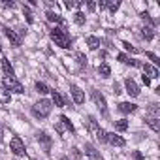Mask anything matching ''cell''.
<instances>
[{"label":"cell","instance_id":"9","mask_svg":"<svg viewBox=\"0 0 160 160\" xmlns=\"http://www.w3.org/2000/svg\"><path fill=\"white\" fill-rule=\"evenodd\" d=\"M4 34L8 36V40L12 42V45H15V47H17V45H21V38H19V36H17V34H15V32H13L12 28L4 27Z\"/></svg>","mask_w":160,"mask_h":160},{"label":"cell","instance_id":"17","mask_svg":"<svg viewBox=\"0 0 160 160\" xmlns=\"http://www.w3.org/2000/svg\"><path fill=\"white\" fill-rule=\"evenodd\" d=\"M117 58H119L121 62H124V64H130V66H141L138 60H134V58H130V57H126V55H122V53H121Z\"/></svg>","mask_w":160,"mask_h":160},{"label":"cell","instance_id":"26","mask_svg":"<svg viewBox=\"0 0 160 160\" xmlns=\"http://www.w3.org/2000/svg\"><path fill=\"white\" fill-rule=\"evenodd\" d=\"M94 136H96V139H100V141H108V132L102 130V128H98V130L94 132Z\"/></svg>","mask_w":160,"mask_h":160},{"label":"cell","instance_id":"4","mask_svg":"<svg viewBox=\"0 0 160 160\" xmlns=\"http://www.w3.org/2000/svg\"><path fill=\"white\" fill-rule=\"evenodd\" d=\"M55 130H57V132H58V134L62 136V134H64L66 130H70V132H73V124H72V122L68 121V117H64V115H62V117L58 119V122L55 124Z\"/></svg>","mask_w":160,"mask_h":160},{"label":"cell","instance_id":"34","mask_svg":"<svg viewBox=\"0 0 160 160\" xmlns=\"http://www.w3.org/2000/svg\"><path fill=\"white\" fill-rule=\"evenodd\" d=\"M98 8H100V10H104V8H108V2H106V0H102V2H98Z\"/></svg>","mask_w":160,"mask_h":160},{"label":"cell","instance_id":"20","mask_svg":"<svg viewBox=\"0 0 160 160\" xmlns=\"http://www.w3.org/2000/svg\"><path fill=\"white\" fill-rule=\"evenodd\" d=\"M47 19L53 21V23H62V25H64V19H62L58 13H55V12H47Z\"/></svg>","mask_w":160,"mask_h":160},{"label":"cell","instance_id":"11","mask_svg":"<svg viewBox=\"0 0 160 160\" xmlns=\"http://www.w3.org/2000/svg\"><path fill=\"white\" fill-rule=\"evenodd\" d=\"M136 109H138L136 104H130V102H121L119 104V111L121 113H134Z\"/></svg>","mask_w":160,"mask_h":160},{"label":"cell","instance_id":"31","mask_svg":"<svg viewBox=\"0 0 160 160\" xmlns=\"http://www.w3.org/2000/svg\"><path fill=\"white\" fill-rule=\"evenodd\" d=\"M23 12H25V15H27V21H28V23H32V21H34V19H32V12H30L27 6L23 8Z\"/></svg>","mask_w":160,"mask_h":160},{"label":"cell","instance_id":"7","mask_svg":"<svg viewBox=\"0 0 160 160\" xmlns=\"http://www.w3.org/2000/svg\"><path fill=\"white\" fill-rule=\"evenodd\" d=\"M70 92H72V98H73L75 104H83L85 102V94H83V91L79 89L77 85H70Z\"/></svg>","mask_w":160,"mask_h":160},{"label":"cell","instance_id":"6","mask_svg":"<svg viewBox=\"0 0 160 160\" xmlns=\"http://www.w3.org/2000/svg\"><path fill=\"white\" fill-rule=\"evenodd\" d=\"M124 87H126V92L130 96H139V87L136 85V81H134L132 77H126L124 79Z\"/></svg>","mask_w":160,"mask_h":160},{"label":"cell","instance_id":"2","mask_svg":"<svg viewBox=\"0 0 160 160\" xmlns=\"http://www.w3.org/2000/svg\"><path fill=\"white\" fill-rule=\"evenodd\" d=\"M51 109H53V104H51L49 100H40V102L34 104L32 113H34V117H38V119H45V117H49Z\"/></svg>","mask_w":160,"mask_h":160},{"label":"cell","instance_id":"30","mask_svg":"<svg viewBox=\"0 0 160 160\" xmlns=\"http://www.w3.org/2000/svg\"><path fill=\"white\" fill-rule=\"evenodd\" d=\"M145 57H147V58H151V60H152L154 64H160V60H158V57H156L154 53H151V51H147V53H145Z\"/></svg>","mask_w":160,"mask_h":160},{"label":"cell","instance_id":"29","mask_svg":"<svg viewBox=\"0 0 160 160\" xmlns=\"http://www.w3.org/2000/svg\"><path fill=\"white\" fill-rule=\"evenodd\" d=\"M122 47H124L126 51H130V53H139V49H138V47H134V45H130L128 42H122Z\"/></svg>","mask_w":160,"mask_h":160},{"label":"cell","instance_id":"5","mask_svg":"<svg viewBox=\"0 0 160 160\" xmlns=\"http://www.w3.org/2000/svg\"><path fill=\"white\" fill-rule=\"evenodd\" d=\"M10 147H12L13 154H17V156L25 154V143H23V139H21L19 136H13V138H12V141H10Z\"/></svg>","mask_w":160,"mask_h":160},{"label":"cell","instance_id":"32","mask_svg":"<svg viewBox=\"0 0 160 160\" xmlns=\"http://www.w3.org/2000/svg\"><path fill=\"white\" fill-rule=\"evenodd\" d=\"M77 60H79V64H85V62H87V58H85L81 53H77Z\"/></svg>","mask_w":160,"mask_h":160},{"label":"cell","instance_id":"35","mask_svg":"<svg viewBox=\"0 0 160 160\" xmlns=\"http://www.w3.org/2000/svg\"><path fill=\"white\" fill-rule=\"evenodd\" d=\"M87 8H89V10H91V12H92V10H94V8H96V4H94V2H89V4H87Z\"/></svg>","mask_w":160,"mask_h":160},{"label":"cell","instance_id":"28","mask_svg":"<svg viewBox=\"0 0 160 160\" xmlns=\"http://www.w3.org/2000/svg\"><path fill=\"white\" fill-rule=\"evenodd\" d=\"M119 6H121L119 0H115V2H108V8H109V12H111V13H115V12L119 10Z\"/></svg>","mask_w":160,"mask_h":160},{"label":"cell","instance_id":"38","mask_svg":"<svg viewBox=\"0 0 160 160\" xmlns=\"http://www.w3.org/2000/svg\"><path fill=\"white\" fill-rule=\"evenodd\" d=\"M0 51H2V45H0Z\"/></svg>","mask_w":160,"mask_h":160},{"label":"cell","instance_id":"27","mask_svg":"<svg viewBox=\"0 0 160 160\" xmlns=\"http://www.w3.org/2000/svg\"><path fill=\"white\" fill-rule=\"evenodd\" d=\"M73 21H75L77 25H85V21H87V19H85V13H83V12H77L75 17H73Z\"/></svg>","mask_w":160,"mask_h":160},{"label":"cell","instance_id":"24","mask_svg":"<svg viewBox=\"0 0 160 160\" xmlns=\"http://www.w3.org/2000/svg\"><path fill=\"white\" fill-rule=\"evenodd\" d=\"M141 36H143L145 40H152V38H154V32H152L151 27H145V28L141 30Z\"/></svg>","mask_w":160,"mask_h":160},{"label":"cell","instance_id":"36","mask_svg":"<svg viewBox=\"0 0 160 160\" xmlns=\"http://www.w3.org/2000/svg\"><path fill=\"white\" fill-rule=\"evenodd\" d=\"M134 158H136V160H141L143 156H141V152H134Z\"/></svg>","mask_w":160,"mask_h":160},{"label":"cell","instance_id":"1","mask_svg":"<svg viewBox=\"0 0 160 160\" xmlns=\"http://www.w3.org/2000/svg\"><path fill=\"white\" fill-rule=\"evenodd\" d=\"M51 40H53L58 47H62V49H68V47L72 45L70 34H68L64 28H58V27H55V28L51 30Z\"/></svg>","mask_w":160,"mask_h":160},{"label":"cell","instance_id":"3","mask_svg":"<svg viewBox=\"0 0 160 160\" xmlns=\"http://www.w3.org/2000/svg\"><path fill=\"white\" fill-rule=\"evenodd\" d=\"M2 83H4V89H6L8 92H10V91H12V92H17V94H23V92H25V87L17 81L15 77H4Z\"/></svg>","mask_w":160,"mask_h":160},{"label":"cell","instance_id":"19","mask_svg":"<svg viewBox=\"0 0 160 160\" xmlns=\"http://www.w3.org/2000/svg\"><path fill=\"white\" fill-rule=\"evenodd\" d=\"M38 141H42V143L45 145V149L49 151V147H51V138H49L45 132H40V134H38Z\"/></svg>","mask_w":160,"mask_h":160},{"label":"cell","instance_id":"8","mask_svg":"<svg viewBox=\"0 0 160 160\" xmlns=\"http://www.w3.org/2000/svg\"><path fill=\"white\" fill-rule=\"evenodd\" d=\"M91 96H92V102H94V104L104 111V113H106V98H104L98 91H92V94H91Z\"/></svg>","mask_w":160,"mask_h":160},{"label":"cell","instance_id":"23","mask_svg":"<svg viewBox=\"0 0 160 160\" xmlns=\"http://www.w3.org/2000/svg\"><path fill=\"white\" fill-rule=\"evenodd\" d=\"M126 128H128V121H126V119H121V121H117V122H115V130L124 132Z\"/></svg>","mask_w":160,"mask_h":160},{"label":"cell","instance_id":"15","mask_svg":"<svg viewBox=\"0 0 160 160\" xmlns=\"http://www.w3.org/2000/svg\"><path fill=\"white\" fill-rule=\"evenodd\" d=\"M10 100H12V94L4 87H0V104H10Z\"/></svg>","mask_w":160,"mask_h":160},{"label":"cell","instance_id":"10","mask_svg":"<svg viewBox=\"0 0 160 160\" xmlns=\"http://www.w3.org/2000/svg\"><path fill=\"white\" fill-rule=\"evenodd\" d=\"M108 141L111 145H115V147H124L126 145V139L121 138V136H117V134H108Z\"/></svg>","mask_w":160,"mask_h":160},{"label":"cell","instance_id":"16","mask_svg":"<svg viewBox=\"0 0 160 160\" xmlns=\"http://www.w3.org/2000/svg\"><path fill=\"white\" fill-rule=\"evenodd\" d=\"M87 45H89V49H98L100 47V40L96 36H87Z\"/></svg>","mask_w":160,"mask_h":160},{"label":"cell","instance_id":"13","mask_svg":"<svg viewBox=\"0 0 160 160\" xmlns=\"http://www.w3.org/2000/svg\"><path fill=\"white\" fill-rule=\"evenodd\" d=\"M51 104H55L57 108H64V98L57 91H51Z\"/></svg>","mask_w":160,"mask_h":160},{"label":"cell","instance_id":"22","mask_svg":"<svg viewBox=\"0 0 160 160\" xmlns=\"http://www.w3.org/2000/svg\"><path fill=\"white\" fill-rule=\"evenodd\" d=\"M36 91H38L40 94H47V92H51V89H49L45 83H42V81H38V83H36Z\"/></svg>","mask_w":160,"mask_h":160},{"label":"cell","instance_id":"33","mask_svg":"<svg viewBox=\"0 0 160 160\" xmlns=\"http://www.w3.org/2000/svg\"><path fill=\"white\" fill-rule=\"evenodd\" d=\"M113 92H115V94H121V92H122V91H121V87H119V83H115V85H113Z\"/></svg>","mask_w":160,"mask_h":160},{"label":"cell","instance_id":"12","mask_svg":"<svg viewBox=\"0 0 160 160\" xmlns=\"http://www.w3.org/2000/svg\"><path fill=\"white\" fill-rule=\"evenodd\" d=\"M141 68H143V72L147 73V77H149V79L158 77V70H156L154 66H151V64H141Z\"/></svg>","mask_w":160,"mask_h":160},{"label":"cell","instance_id":"14","mask_svg":"<svg viewBox=\"0 0 160 160\" xmlns=\"http://www.w3.org/2000/svg\"><path fill=\"white\" fill-rule=\"evenodd\" d=\"M2 70H4L6 77H13V68H12V64H10L8 58H2Z\"/></svg>","mask_w":160,"mask_h":160},{"label":"cell","instance_id":"18","mask_svg":"<svg viewBox=\"0 0 160 160\" xmlns=\"http://www.w3.org/2000/svg\"><path fill=\"white\" fill-rule=\"evenodd\" d=\"M147 124H149L154 132H160V121H158V117H149V119H147Z\"/></svg>","mask_w":160,"mask_h":160},{"label":"cell","instance_id":"37","mask_svg":"<svg viewBox=\"0 0 160 160\" xmlns=\"http://www.w3.org/2000/svg\"><path fill=\"white\" fill-rule=\"evenodd\" d=\"M4 6H6V8H13L15 4H13V2H4Z\"/></svg>","mask_w":160,"mask_h":160},{"label":"cell","instance_id":"25","mask_svg":"<svg viewBox=\"0 0 160 160\" xmlns=\"http://www.w3.org/2000/svg\"><path fill=\"white\" fill-rule=\"evenodd\" d=\"M85 152H87L89 156H92V158H100V156H98V152H96V149H94L91 143H87V145H85Z\"/></svg>","mask_w":160,"mask_h":160},{"label":"cell","instance_id":"21","mask_svg":"<svg viewBox=\"0 0 160 160\" xmlns=\"http://www.w3.org/2000/svg\"><path fill=\"white\" fill-rule=\"evenodd\" d=\"M98 72H100V75L102 77H109V73H111V68H109V64H100V68H98Z\"/></svg>","mask_w":160,"mask_h":160}]
</instances>
